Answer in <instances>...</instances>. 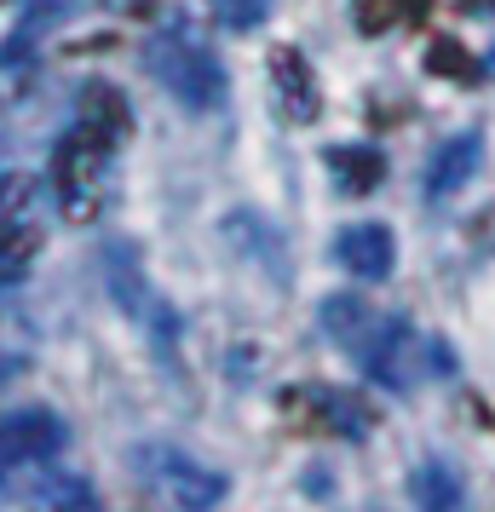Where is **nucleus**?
<instances>
[{"label": "nucleus", "mask_w": 495, "mask_h": 512, "mask_svg": "<svg viewBox=\"0 0 495 512\" xmlns=\"http://www.w3.org/2000/svg\"><path fill=\"white\" fill-rule=\"evenodd\" d=\"M150 70L162 75L167 93H179L190 110H208L225 98V70L213 64L208 47H196L190 35H162L156 47H150Z\"/></svg>", "instance_id": "nucleus-1"}, {"label": "nucleus", "mask_w": 495, "mask_h": 512, "mask_svg": "<svg viewBox=\"0 0 495 512\" xmlns=\"http://www.w3.org/2000/svg\"><path fill=\"white\" fill-rule=\"evenodd\" d=\"M144 472H150L156 495H167L179 512H213L219 495H225V478L208 472V466H196L190 455H179V449H150V455H144Z\"/></svg>", "instance_id": "nucleus-2"}, {"label": "nucleus", "mask_w": 495, "mask_h": 512, "mask_svg": "<svg viewBox=\"0 0 495 512\" xmlns=\"http://www.w3.org/2000/svg\"><path fill=\"white\" fill-rule=\"evenodd\" d=\"M58 443H64L58 415H47V409H12V415H0V472L24 466V461H47Z\"/></svg>", "instance_id": "nucleus-3"}, {"label": "nucleus", "mask_w": 495, "mask_h": 512, "mask_svg": "<svg viewBox=\"0 0 495 512\" xmlns=\"http://www.w3.org/2000/svg\"><path fill=\"white\" fill-rule=\"evenodd\" d=\"M334 259L363 282H380L392 277V265H398V242L386 225H346V231L334 236Z\"/></svg>", "instance_id": "nucleus-4"}, {"label": "nucleus", "mask_w": 495, "mask_h": 512, "mask_svg": "<svg viewBox=\"0 0 495 512\" xmlns=\"http://www.w3.org/2000/svg\"><path fill=\"white\" fill-rule=\"evenodd\" d=\"M478 133H461V139H449L438 156H432V167H426V196H449V190H461L472 179V167H478Z\"/></svg>", "instance_id": "nucleus-5"}, {"label": "nucleus", "mask_w": 495, "mask_h": 512, "mask_svg": "<svg viewBox=\"0 0 495 512\" xmlns=\"http://www.w3.org/2000/svg\"><path fill=\"white\" fill-rule=\"evenodd\" d=\"M415 501H421V512H455L461 507V484H455V472L449 466H421L415 472Z\"/></svg>", "instance_id": "nucleus-6"}, {"label": "nucleus", "mask_w": 495, "mask_h": 512, "mask_svg": "<svg viewBox=\"0 0 495 512\" xmlns=\"http://www.w3.org/2000/svg\"><path fill=\"white\" fill-rule=\"evenodd\" d=\"M415 12H421V0H357V24L363 29L403 24V18H415Z\"/></svg>", "instance_id": "nucleus-7"}, {"label": "nucleus", "mask_w": 495, "mask_h": 512, "mask_svg": "<svg viewBox=\"0 0 495 512\" xmlns=\"http://www.w3.org/2000/svg\"><path fill=\"white\" fill-rule=\"evenodd\" d=\"M213 6H219V18L231 29H254L271 12V0H213Z\"/></svg>", "instance_id": "nucleus-8"}]
</instances>
